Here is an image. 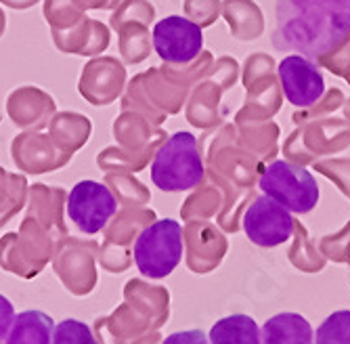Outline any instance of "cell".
Returning a JSON list of instances; mask_svg holds the SVG:
<instances>
[{
    "label": "cell",
    "mask_w": 350,
    "mask_h": 344,
    "mask_svg": "<svg viewBox=\"0 0 350 344\" xmlns=\"http://www.w3.org/2000/svg\"><path fill=\"white\" fill-rule=\"evenodd\" d=\"M15 321V308H13V302L0 294V342H3L9 332H11V326Z\"/></svg>",
    "instance_id": "18"
},
{
    "label": "cell",
    "mask_w": 350,
    "mask_h": 344,
    "mask_svg": "<svg viewBox=\"0 0 350 344\" xmlns=\"http://www.w3.org/2000/svg\"><path fill=\"white\" fill-rule=\"evenodd\" d=\"M118 202L109 187L97 181H80L68 196V216L82 233H99L116 216Z\"/></svg>",
    "instance_id": "6"
},
{
    "label": "cell",
    "mask_w": 350,
    "mask_h": 344,
    "mask_svg": "<svg viewBox=\"0 0 350 344\" xmlns=\"http://www.w3.org/2000/svg\"><path fill=\"white\" fill-rule=\"evenodd\" d=\"M241 227L254 246L277 248L294 235L296 221L288 208L262 194L243 210Z\"/></svg>",
    "instance_id": "5"
},
{
    "label": "cell",
    "mask_w": 350,
    "mask_h": 344,
    "mask_svg": "<svg viewBox=\"0 0 350 344\" xmlns=\"http://www.w3.org/2000/svg\"><path fill=\"white\" fill-rule=\"evenodd\" d=\"M294 246L290 248L288 259L294 265V269L302 271V273H319L325 269L327 259L321 254V250H317V246L310 241L306 229L296 223V231H294Z\"/></svg>",
    "instance_id": "13"
},
{
    "label": "cell",
    "mask_w": 350,
    "mask_h": 344,
    "mask_svg": "<svg viewBox=\"0 0 350 344\" xmlns=\"http://www.w3.org/2000/svg\"><path fill=\"white\" fill-rule=\"evenodd\" d=\"M321 254L338 265H350V223L344 231L336 235H325L321 239Z\"/></svg>",
    "instance_id": "16"
},
{
    "label": "cell",
    "mask_w": 350,
    "mask_h": 344,
    "mask_svg": "<svg viewBox=\"0 0 350 344\" xmlns=\"http://www.w3.org/2000/svg\"><path fill=\"white\" fill-rule=\"evenodd\" d=\"M55 321L42 310L29 308L15 315L7 344H53Z\"/></svg>",
    "instance_id": "11"
},
{
    "label": "cell",
    "mask_w": 350,
    "mask_h": 344,
    "mask_svg": "<svg viewBox=\"0 0 350 344\" xmlns=\"http://www.w3.org/2000/svg\"><path fill=\"white\" fill-rule=\"evenodd\" d=\"M260 191L283 208L296 214H308L319 204V185L317 178L300 164H292L288 160L271 162L258 181Z\"/></svg>",
    "instance_id": "4"
},
{
    "label": "cell",
    "mask_w": 350,
    "mask_h": 344,
    "mask_svg": "<svg viewBox=\"0 0 350 344\" xmlns=\"http://www.w3.org/2000/svg\"><path fill=\"white\" fill-rule=\"evenodd\" d=\"M350 34V0H277L273 47L310 61L338 51Z\"/></svg>",
    "instance_id": "1"
},
{
    "label": "cell",
    "mask_w": 350,
    "mask_h": 344,
    "mask_svg": "<svg viewBox=\"0 0 350 344\" xmlns=\"http://www.w3.org/2000/svg\"><path fill=\"white\" fill-rule=\"evenodd\" d=\"M204 47L202 27L180 15H170L153 27V49L166 64H191Z\"/></svg>",
    "instance_id": "7"
},
{
    "label": "cell",
    "mask_w": 350,
    "mask_h": 344,
    "mask_svg": "<svg viewBox=\"0 0 350 344\" xmlns=\"http://www.w3.org/2000/svg\"><path fill=\"white\" fill-rule=\"evenodd\" d=\"M53 344H97L92 330L78 319H63L55 326Z\"/></svg>",
    "instance_id": "15"
},
{
    "label": "cell",
    "mask_w": 350,
    "mask_h": 344,
    "mask_svg": "<svg viewBox=\"0 0 350 344\" xmlns=\"http://www.w3.org/2000/svg\"><path fill=\"white\" fill-rule=\"evenodd\" d=\"M160 344H210V338L202 330H183L166 336Z\"/></svg>",
    "instance_id": "17"
},
{
    "label": "cell",
    "mask_w": 350,
    "mask_h": 344,
    "mask_svg": "<svg viewBox=\"0 0 350 344\" xmlns=\"http://www.w3.org/2000/svg\"><path fill=\"white\" fill-rule=\"evenodd\" d=\"M187 239V267L193 273H210L220 267L227 254V239L212 227L189 229L185 233Z\"/></svg>",
    "instance_id": "9"
},
{
    "label": "cell",
    "mask_w": 350,
    "mask_h": 344,
    "mask_svg": "<svg viewBox=\"0 0 350 344\" xmlns=\"http://www.w3.org/2000/svg\"><path fill=\"white\" fill-rule=\"evenodd\" d=\"M204 160L198 139L191 133H174L151 162V181L157 189L166 194L189 191L204 181Z\"/></svg>",
    "instance_id": "2"
},
{
    "label": "cell",
    "mask_w": 350,
    "mask_h": 344,
    "mask_svg": "<svg viewBox=\"0 0 350 344\" xmlns=\"http://www.w3.org/2000/svg\"><path fill=\"white\" fill-rule=\"evenodd\" d=\"M283 95L296 107H310L325 95V78L310 59L288 55L277 68Z\"/></svg>",
    "instance_id": "8"
},
{
    "label": "cell",
    "mask_w": 350,
    "mask_h": 344,
    "mask_svg": "<svg viewBox=\"0 0 350 344\" xmlns=\"http://www.w3.org/2000/svg\"><path fill=\"white\" fill-rule=\"evenodd\" d=\"M210 344H262V330L250 315L237 313L210 328Z\"/></svg>",
    "instance_id": "12"
},
{
    "label": "cell",
    "mask_w": 350,
    "mask_h": 344,
    "mask_svg": "<svg viewBox=\"0 0 350 344\" xmlns=\"http://www.w3.org/2000/svg\"><path fill=\"white\" fill-rule=\"evenodd\" d=\"M262 344H314V332L300 313H277L262 326Z\"/></svg>",
    "instance_id": "10"
},
{
    "label": "cell",
    "mask_w": 350,
    "mask_h": 344,
    "mask_svg": "<svg viewBox=\"0 0 350 344\" xmlns=\"http://www.w3.org/2000/svg\"><path fill=\"white\" fill-rule=\"evenodd\" d=\"M183 259V227L172 218L147 225L135 241V265L149 279L168 277Z\"/></svg>",
    "instance_id": "3"
},
{
    "label": "cell",
    "mask_w": 350,
    "mask_h": 344,
    "mask_svg": "<svg viewBox=\"0 0 350 344\" xmlns=\"http://www.w3.org/2000/svg\"><path fill=\"white\" fill-rule=\"evenodd\" d=\"M314 344H350V310H334L317 328Z\"/></svg>",
    "instance_id": "14"
}]
</instances>
